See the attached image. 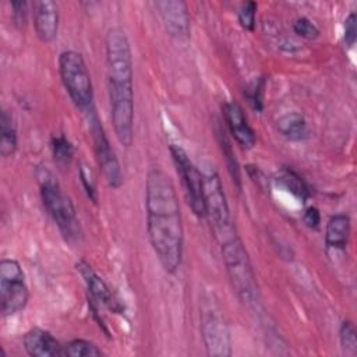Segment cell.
Instances as JSON below:
<instances>
[{"mask_svg":"<svg viewBox=\"0 0 357 357\" xmlns=\"http://www.w3.org/2000/svg\"><path fill=\"white\" fill-rule=\"evenodd\" d=\"M146 229L151 245L167 273H174L183 259L184 227L174 184L159 167L148 172L145 183Z\"/></svg>","mask_w":357,"mask_h":357,"instance_id":"obj_1","label":"cell"},{"mask_svg":"<svg viewBox=\"0 0 357 357\" xmlns=\"http://www.w3.org/2000/svg\"><path fill=\"white\" fill-rule=\"evenodd\" d=\"M107 93L116 138L124 146L134 139V71L127 33L120 26L107 31L105 39Z\"/></svg>","mask_w":357,"mask_h":357,"instance_id":"obj_2","label":"cell"},{"mask_svg":"<svg viewBox=\"0 0 357 357\" xmlns=\"http://www.w3.org/2000/svg\"><path fill=\"white\" fill-rule=\"evenodd\" d=\"M215 234L219 240L223 262L236 294L241 303L247 305H255L258 303L255 275L247 250L244 248V244L238 237L234 225Z\"/></svg>","mask_w":357,"mask_h":357,"instance_id":"obj_3","label":"cell"},{"mask_svg":"<svg viewBox=\"0 0 357 357\" xmlns=\"http://www.w3.org/2000/svg\"><path fill=\"white\" fill-rule=\"evenodd\" d=\"M38 180L43 206L57 225L63 237L67 241L79 240L82 231L71 199L61 191L47 169L42 167L38 170Z\"/></svg>","mask_w":357,"mask_h":357,"instance_id":"obj_4","label":"cell"},{"mask_svg":"<svg viewBox=\"0 0 357 357\" xmlns=\"http://www.w3.org/2000/svg\"><path fill=\"white\" fill-rule=\"evenodd\" d=\"M59 74L74 105L84 112H91L93 109V86L82 54L75 50H64L59 56Z\"/></svg>","mask_w":357,"mask_h":357,"instance_id":"obj_5","label":"cell"},{"mask_svg":"<svg viewBox=\"0 0 357 357\" xmlns=\"http://www.w3.org/2000/svg\"><path fill=\"white\" fill-rule=\"evenodd\" d=\"M29 298L24 271L18 261H0V310L4 317L14 315L25 308Z\"/></svg>","mask_w":357,"mask_h":357,"instance_id":"obj_6","label":"cell"},{"mask_svg":"<svg viewBox=\"0 0 357 357\" xmlns=\"http://www.w3.org/2000/svg\"><path fill=\"white\" fill-rule=\"evenodd\" d=\"M170 153H172V159L176 166L177 174L181 178L185 198L192 213L201 219L206 218L205 201H204V181H202L201 170L192 163V160L188 158L187 152L181 146L172 144Z\"/></svg>","mask_w":357,"mask_h":357,"instance_id":"obj_7","label":"cell"},{"mask_svg":"<svg viewBox=\"0 0 357 357\" xmlns=\"http://www.w3.org/2000/svg\"><path fill=\"white\" fill-rule=\"evenodd\" d=\"M201 173L204 181L205 212L215 233L233 226L227 198L218 172L213 169V166H206L201 170Z\"/></svg>","mask_w":357,"mask_h":357,"instance_id":"obj_8","label":"cell"},{"mask_svg":"<svg viewBox=\"0 0 357 357\" xmlns=\"http://www.w3.org/2000/svg\"><path fill=\"white\" fill-rule=\"evenodd\" d=\"M89 131L92 135L95 158L106 183L112 188H120L123 185L121 166L95 110H92L89 117Z\"/></svg>","mask_w":357,"mask_h":357,"instance_id":"obj_9","label":"cell"},{"mask_svg":"<svg viewBox=\"0 0 357 357\" xmlns=\"http://www.w3.org/2000/svg\"><path fill=\"white\" fill-rule=\"evenodd\" d=\"M201 333L208 356L229 357L231 354L230 332L219 315L204 312L201 318Z\"/></svg>","mask_w":357,"mask_h":357,"instance_id":"obj_10","label":"cell"},{"mask_svg":"<svg viewBox=\"0 0 357 357\" xmlns=\"http://www.w3.org/2000/svg\"><path fill=\"white\" fill-rule=\"evenodd\" d=\"M155 7L162 20L166 32L177 40L190 38V14L188 7L181 0L156 1Z\"/></svg>","mask_w":357,"mask_h":357,"instance_id":"obj_11","label":"cell"},{"mask_svg":"<svg viewBox=\"0 0 357 357\" xmlns=\"http://www.w3.org/2000/svg\"><path fill=\"white\" fill-rule=\"evenodd\" d=\"M77 271L82 276L86 290L89 293V304H93L96 307H106L113 312H121L123 305L120 301L114 297L109 286L105 283V280L92 269L89 264L85 261H78L75 264Z\"/></svg>","mask_w":357,"mask_h":357,"instance_id":"obj_12","label":"cell"},{"mask_svg":"<svg viewBox=\"0 0 357 357\" xmlns=\"http://www.w3.org/2000/svg\"><path fill=\"white\" fill-rule=\"evenodd\" d=\"M33 28L36 36L43 43H50L57 36L59 8L54 1L39 0L32 4Z\"/></svg>","mask_w":357,"mask_h":357,"instance_id":"obj_13","label":"cell"},{"mask_svg":"<svg viewBox=\"0 0 357 357\" xmlns=\"http://www.w3.org/2000/svg\"><path fill=\"white\" fill-rule=\"evenodd\" d=\"M226 124L238 145L243 148H252L255 145V132L248 124L241 106L237 102H226L222 106Z\"/></svg>","mask_w":357,"mask_h":357,"instance_id":"obj_14","label":"cell"},{"mask_svg":"<svg viewBox=\"0 0 357 357\" xmlns=\"http://www.w3.org/2000/svg\"><path fill=\"white\" fill-rule=\"evenodd\" d=\"M25 351L32 357H56L63 356L64 346L47 331L42 328L29 329L22 339Z\"/></svg>","mask_w":357,"mask_h":357,"instance_id":"obj_15","label":"cell"},{"mask_svg":"<svg viewBox=\"0 0 357 357\" xmlns=\"http://www.w3.org/2000/svg\"><path fill=\"white\" fill-rule=\"evenodd\" d=\"M350 230L351 223L350 218L346 213H337L331 216L325 230L326 245L333 250H343L349 243Z\"/></svg>","mask_w":357,"mask_h":357,"instance_id":"obj_16","label":"cell"},{"mask_svg":"<svg viewBox=\"0 0 357 357\" xmlns=\"http://www.w3.org/2000/svg\"><path fill=\"white\" fill-rule=\"evenodd\" d=\"M17 127L14 117L8 110H3L0 114V155L10 158L17 151Z\"/></svg>","mask_w":357,"mask_h":357,"instance_id":"obj_17","label":"cell"},{"mask_svg":"<svg viewBox=\"0 0 357 357\" xmlns=\"http://www.w3.org/2000/svg\"><path fill=\"white\" fill-rule=\"evenodd\" d=\"M278 131L290 141H300L307 137V121L301 113L291 112L278 120Z\"/></svg>","mask_w":357,"mask_h":357,"instance_id":"obj_18","label":"cell"},{"mask_svg":"<svg viewBox=\"0 0 357 357\" xmlns=\"http://www.w3.org/2000/svg\"><path fill=\"white\" fill-rule=\"evenodd\" d=\"M278 183L300 201H305L310 197V191L304 180L290 167H282L276 176Z\"/></svg>","mask_w":357,"mask_h":357,"instance_id":"obj_19","label":"cell"},{"mask_svg":"<svg viewBox=\"0 0 357 357\" xmlns=\"http://www.w3.org/2000/svg\"><path fill=\"white\" fill-rule=\"evenodd\" d=\"M103 351L93 343L86 339H74L64 346L63 356L68 357H98Z\"/></svg>","mask_w":357,"mask_h":357,"instance_id":"obj_20","label":"cell"},{"mask_svg":"<svg viewBox=\"0 0 357 357\" xmlns=\"http://www.w3.org/2000/svg\"><path fill=\"white\" fill-rule=\"evenodd\" d=\"M52 149L54 160L63 166L68 165L74 156V148L71 142L63 135H57L52 139Z\"/></svg>","mask_w":357,"mask_h":357,"instance_id":"obj_21","label":"cell"},{"mask_svg":"<svg viewBox=\"0 0 357 357\" xmlns=\"http://www.w3.org/2000/svg\"><path fill=\"white\" fill-rule=\"evenodd\" d=\"M219 142H220V148L223 151V155L226 158V163H227V167H229V172L233 177V180H236L238 188L241 187V178H240V169H238V163L233 155V151H231V145L230 142L227 141L225 132L220 130L219 131Z\"/></svg>","mask_w":357,"mask_h":357,"instance_id":"obj_22","label":"cell"},{"mask_svg":"<svg viewBox=\"0 0 357 357\" xmlns=\"http://www.w3.org/2000/svg\"><path fill=\"white\" fill-rule=\"evenodd\" d=\"M339 337H340V344L342 347L351 353L356 354L357 351V333L356 328L350 321H343L339 329Z\"/></svg>","mask_w":357,"mask_h":357,"instance_id":"obj_23","label":"cell"},{"mask_svg":"<svg viewBox=\"0 0 357 357\" xmlns=\"http://www.w3.org/2000/svg\"><path fill=\"white\" fill-rule=\"evenodd\" d=\"M255 14H257V3L247 1L241 6L238 11V22L247 31H254L255 28Z\"/></svg>","mask_w":357,"mask_h":357,"instance_id":"obj_24","label":"cell"},{"mask_svg":"<svg viewBox=\"0 0 357 357\" xmlns=\"http://www.w3.org/2000/svg\"><path fill=\"white\" fill-rule=\"evenodd\" d=\"M293 31L296 35L304 39H315L319 36V29L305 17H300L293 24Z\"/></svg>","mask_w":357,"mask_h":357,"instance_id":"obj_25","label":"cell"},{"mask_svg":"<svg viewBox=\"0 0 357 357\" xmlns=\"http://www.w3.org/2000/svg\"><path fill=\"white\" fill-rule=\"evenodd\" d=\"M79 178H81V183H82V187L88 195V198L92 201V202H96L98 201V191H96V184H95V178L92 176V172L85 166L82 165L79 167Z\"/></svg>","mask_w":357,"mask_h":357,"instance_id":"obj_26","label":"cell"},{"mask_svg":"<svg viewBox=\"0 0 357 357\" xmlns=\"http://www.w3.org/2000/svg\"><path fill=\"white\" fill-rule=\"evenodd\" d=\"M264 85H265V81L264 78L258 79L254 86L250 89L248 92V99H250V103L252 105V107L258 112L262 110V92H264Z\"/></svg>","mask_w":357,"mask_h":357,"instance_id":"obj_27","label":"cell"},{"mask_svg":"<svg viewBox=\"0 0 357 357\" xmlns=\"http://www.w3.org/2000/svg\"><path fill=\"white\" fill-rule=\"evenodd\" d=\"M357 17L356 13H350L349 17L346 18V24H344V40L347 43V46H353L356 42V35H357Z\"/></svg>","mask_w":357,"mask_h":357,"instance_id":"obj_28","label":"cell"},{"mask_svg":"<svg viewBox=\"0 0 357 357\" xmlns=\"http://www.w3.org/2000/svg\"><path fill=\"white\" fill-rule=\"evenodd\" d=\"M13 8V20L17 25H24L26 21V14H28V3L26 1H13L11 3Z\"/></svg>","mask_w":357,"mask_h":357,"instance_id":"obj_29","label":"cell"},{"mask_svg":"<svg viewBox=\"0 0 357 357\" xmlns=\"http://www.w3.org/2000/svg\"><path fill=\"white\" fill-rule=\"evenodd\" d=\"M303 220H304L307 227L317 230L321 225V213H319L318 208H315V206L307 208L304 215H303Z\"/></svg>","mask_w":357,"mask_h":357,"instance_id":"obj_30","label":"cell"}]
</instances>
